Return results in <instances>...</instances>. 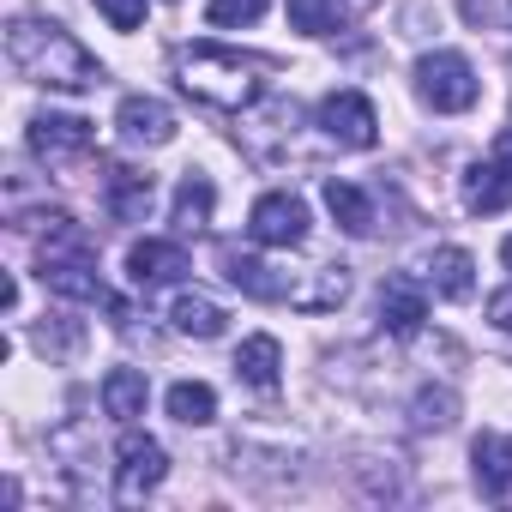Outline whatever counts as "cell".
<instances>
[{
    "label": "cell",
    "mask_w": 512,
    "mask_h": 512,
    "mask_svg": "<svg viewBox=\"0 0 512 512\" xmlns=\"http://www.w3.org/2000/svg\"><path fill=\"white\" fill-rule=\"evenodd\" d=\"M7 61L19 67V79H31L43 91L85 97L103 85V61L55 19H13L7 25Z\"/></svg>",
    "instance_id": "obj_1"
},
{
    "label": "cell",
    "mask_w": 512,
    "mask_h": 512,
    "mask_svg": "<svg viewBox=\"0 0 512 512\" xmlns=\"http://www.w3.org/2000/svg\"><path fill=\"white\" fill-rule=\"evenodd\" d=\"M175 85L205 109L247 115V109L266 103V61L223 49V43H181L175 49Z\"/></svg>",
    "instance_id": "obj_2"
},
{
    "label": "cell",
    "mask_w": 512,
    "mask_h": 512,
    "mask_svg": "<svg viewBox=\"0 0 512 512\" xmlns=\"http://www.w3.org/2000/svg\"><path fill=\"white\" fill-rule=\"evenodd\" d=\"M476 91H482V79H476V67L458 49H434V55L416 61V97L434 115H464L476 103Z\"/></svg>",
    "instance_id": "obj_3"
},
{
    "label": "cell",
    "mask_w": 512,
    "mask_h": 512,
    "mask_svg": "<svg viewBox=\"0 0 512 512\" xmlns=\"http://www.w3.org/2000/svg\"><path fill=\"white\" fill-rule=\"evenodd\" d=\"M163 476H169V452H163V440L127 428L121 446H115V500H121V506H139L145 494H157Z\"/></svg>",
    "instance_id": "obj_4"
},
{
    "label": "cell",
    "mask_w": 512,
    "mask_h": 512,
    "mask_svg": "<svg viewBox=\"0 0 512 512\" xmlns=\"http://www.w3.org/2000/svg\"><path fill=\"white\" fill-rule=\"evenodd\" d=\"M247 235L260 241V247H302L308 241V205L296 193H260L247 211Z\"/></svg>",
    "instance_id": "obj_5"
},
{
    "label": "cell",
    "mask_w": 512,
    "mask_h": 512,
    "mask_svg": "<svg viewBox=\"0 0 512 512\" xmlns=\"http://www.w3.org/2000/svg\"><path fill=\"white\" fill-rule=\"evenodd\" d=\"M314 121H320V133H326L332 145H344V151H368V145L380 139V115H374V103H368L362 91H332Z\"/></svg>",
    "instance_id": "obj_6"
},
{
    "label": "cell",
    "mask_w": 512,
    "mask_h": 512,
    "mask_svg": "<svg viewBox=\"0 0 512 512\" xmlns=\"http://www.w3.org/2000/svg\"><path fill=\"white\" fill-rule=\"evenodd\" d=\"M31 157L37 163H73V157H85L91 145H97V127L85 121V115H55V109H43V115H31Z\"/></svg>",
    "instance_id": "obj_7"
},
{
    "label": "cell",
    "mask_w": 512,
    "mask_h": 512,
    "mask_svg": "<svg viewBox=\"0 0 512 512\" xmlns=\"http://www.w3.org/2000/svg\"><path fill=\"white\" fill-rule=\"evenodd\" d=\"M115 133H121V145H169L175 139V109L163 103V97H121V109H115Z\"/></svg>",
    "instance_id": "obj_8"
},
{
    "label": "cell",
    "mask_w": 512,
    "mask_h": 512,
    "mask_svg": "<svg viewBox=\"0 0 512 512\" xmlns=\"http://www.w3.org/2000/svg\"><path fill=\"white\" fill-rule=\"evenodd\" d=\"M151 205H157V181H151V169H127V163H115V169L103 175V211H109L115 223H145Z\"/></svg>",
    "instance_id": "obj_9"
},
{
    "label": "cell",
    "mask_w": 512,
    "mask_h": 512,
    "mask_svg": "<svg viewBox=\"0 0 512 512\" xmlns=\"http://www.w3.org/2000/svg\"><path fill=\"white\" fill-rule=\"evenodd\" d=\"M422 320H428V284L422 278H404V272L386 278V290H380V326L392 338H416Z\"/></svg>",
    "instance_id": "obj_10"
},
{
    "label": "cell",
    "mask_w": 512,
    "mask_h": 512,
    "mask_svg": "<svg viewBox=\"0 0 512 512\" xmlns=\"http://www.w3.org/2000/svg\"><path fill=\"white\" fill-rule=\"evenodd\" d=\"M181 272H187L181 241H157V235H145V241H133V247H127V278H133V290L175 284Z\"/></svg>",
    "instance_id": "obj_11"
},
{
    "label": "cell",
    "mask_w": 512,
    "mask_h": 512,
    "mask_svg": "<svg viewBox=\"0 0 512 512\" xmlns=\"http://www.w3.org/2000/svg\"><path fill=\"white\" fill-rule=\"evenodd\" d=\"M470 470H476L482 500H512V434H476Z\"/></svg>",
    "instance_id": "obj_12"
},
{
    "label": "cell",
    "mask_w": 512,
    "mask_h": 512,
    "mask_svg": "<svg viewBox=\"0 0 512 512\" xmlns=\"http://www.w3.org/2000/svg\"><path fill=\"white\" fill-rule=\"evenodd\" d=\"M223 278L235 290H247V296H260V302H296V284L272 278V266L253 260V253H241V247H223Z\"/></svg>",
    "instance_id": "obj_13"
},
{
    "label": "cell",
    "mask_w": 512,
    "mask_h": 512,
    "mask_svg": "<svg viewBox=\"0 0 512 512\" xmlns=\"http://www.w3.org/2000/svg\"><path fill=\"white\" fill-rule=\"evenodd\" d=\"M458 193H464V205H470L476 217H488V211H506V205H512V169H506L500 157H488V163H470Z\"/></svg>",
    "instance_id": "obj_14"
},
{
    "label": "cell",
    "mask_w": 512,
    "mask_h": 512,
    "mask_svg": "<svg viewBox=\"0 0 512 512\" xmlns=\"http://www.w3.org/2000/svg\"><path fill=\"white\" fill-rule=\"evenodd\" d=\"M422 284H428L440 302H464V296L476 290V260H470L464 247H434V260H428Z\"/></svg>",
    "instance_id": "obj_15"
},
{
    "label": "cell",
    "mask_w": 512,
    "mask_h": 512,
    "mask_svg": "<svg viewBox=\"0 0 512 512\" xmlns=\"http://www.w3.org/2000/svg\"><path fill=\"white\" fill-rule=\"evenodd\" d=\"M169 320H175V332L181 338H223L229 332V314H223V302H211L205 290H181L175 302H169Z\"/></svg>",
    "instance_id": "obj_16"
},
{
    "label": "cell",
    "mask_w": 512,
    "mask_h": 512,
    "mask_svg": "<svg viewBox=\"0 0 512 512\" xmlns=\"http://www.w3.org/2000/svg\"><path fill=\"white\" fill-rule=\"evenodd\" d=\"M278 374H284V344H278L272 332L241 338V350H235V380H247V386L272 392V386H278Z\"/></svg>",
    "instance_id": "obj_17"
},
{
    "label": "cell",
    "mask_w": 512,
    "mask_h": 512,
    "mask_svg": "<svg viewBox=\"0 0 512 512\" xmlns=\"http://www.w3.org/2000/svg\"><path fill=\"white\" fill-rule=\"evenodd\" d=\"M211 211H217V187H211L205 175H181L175 205H169L175 235H205V229H211Z\"/></svg>",
    "instance_id": "obj_18"
},
{
    "label": "cell",
    "mask_w": 512,
    "mask_h": 512,
    "mask_svg": "<svg viewBox=\"0 0 512 512\" xmlns=\"http://www.w3.org/2000/svg\"><path fill=\"white\" fill-rule=\"evenodd\" d=\"M145 404H151V386H145L139 368H109V374H103V410H109L121 428H133V422L145 416Z\"/></svg>",
    "instance_id": "obj_19"
},
{
    "label": "cell",
    "mask_w": 512,
    "mask_h": 512,
    "mask_svg": "<svg viewBox=\"0 0 512 512\" xmlns=\"http://www.w3.org/2000/svg\"><path fill=\"white\" fill-rule=\"evenodd\" d=\"M320 193H326V211L338 217L344 235H374V199H368L356 181H338V175H332Z\"/></svg>",
    "instance_id": "obj_20"
},
{
    "label": "cell",
    "mask_w": 512,
    "mask_h": 512,
    "mask_svg": "<svg viewBox=\"0 0 512 512\" xmlns=\"http://www.w3.org/2000/svg\"><path fill=\"white\" fill-rule=\"evenodd\" d=\"M350 0H290V31H302V37H332V31H344L350 25Z\"/></svg>",
    "instance_id": "obj_21"
},
{
    "label": "cell",
    "mask_w": 512,
    "mask_h": 512,
    "mask_svg": "<svg viewBox=\"0 0 512 512\" xmlns=\"http://www.w3.org/2000/svg\"><path fill=\"white\" fill-rule=\"evenodd\" d=\"M163 404H169V416H175L181 428H205V422H217V392H211L205 380H175Z\"/></svg>",
    "instance_id": "obj_22"
},
{
    "label": "cell",
    "mask_w": 512,
    "mask_h": 512,
    "mask_svg": "<svg viewBox=\"0 0 512 512\" xmlns=\"http://www.w3.org/2000/svg\"><path fill=\"white\" fill-rule=\"evenodd\" d=\"M452 422H458V392L452 386H422L410 398V428L416 434H446Z\"/></svg>",
    "instance_id": "obj_23"
},
{
    "label": "cell",
    "mask_w": 512,
    "mask_h": 512,
    "mask_svg": "<svg viewBox=\"0 0 512 512\" xmlns=\"http://www.w3.org/2000/svg\"><path fill=\"white\" fill-rule=\"evenodd\" d=\"M344 296H350V266H320V272H314V284H308V290H296V308L320 314V308H338Z\"/></svg>",
    "instance_id": "obj_24"
},
{
    "label": "cell",
    "mask_w": 512,
    "mask_h": 512,
    "mask_svg": "<svg viewBox=\"0 0 512 512\" xmlns=\"http://www.w3.org/2000/svg\"><path fill=\"white\" fill-rule=\"evenodd\" d=\"M266 7H272V0H211V7H205V25H211V31H241V25L260 19Z\"/></svg>",
    "instance_id": "obj_25"
},
{
    "label": "cell",
    "mask_w": 512,
    "mask_h": 512,
    "mask_svg": "<svg viewBox=\"0 0 512 512\" xmlns=\"http://www.w3.org/2000/svg\"><path fill=\"white\" fill-rule=\"evenodd\" d=\"M458 13H464L476 31H506V37H512V0H458Z\"/></svg>",
    "instance_id": "obj_26"
},
{
    "label": "cell",
    "mask_w": 512,
    "mask_h": 512,
    "mask_svg": "<svg viewBox=\"0 0 512 512\" xmlns=\"http://www.w3.org/2000/svg\"><path fill=\"white\" fill-rule=\"evenodd\" d=\"M97 13H103L115 31H139V25H145V0H97Z\"/></svg>",
    "instance_id": "obj_27"
},
{
    "label": "cell",
    "mask_w": 512,
    "mask_h": 512,
    "mask_svg": "<svg viewBox=\"0 0 512 512\" xmlns=\"http://www.w3.org/2000/svg\"><path fill=\"white\" fill-rule=\"evenodd\" d=\"M488 320H494V326H500V332L512 338V284H506L500 296H488Z\"/></svg>",
    "instance_id": "obj_28"
},
{
    "label": "cell",
    "mask_w": 512,
    "mask_h": 512,
    "mask_svg": "<svg viewBox=\"0 0 512 512\" xmlns=\"http://www.w3.org/2000/svg\"><path fill=\"white\" fill-rule=\"evenodd\" d=\"M494 157H500V163H506V169H512V127H506V133H500V139H494Z\"/></svg>",
    "instance_id": "obj_29"
},
{
    "label": "cell",
    "mask_w": 512,
    "mask_h": 512,
    "mask_svg": "<svg viewBox=\"0 0 512 512\" xmlns=\"http://www.w3.org/2000/svg\"><path fill=\"white\" fill-rule=\"evenodd\" d=\"M500 260H506V272H512V235H506V241H500Z\"/></svg>",
    "instance_id": "obj_30"
},
{
    "label": "cell",
    "mask_w": 512,
    "mask_h": 512,
    "mask_svg": "<svg viewBox=\"0 0 512 512\" xmlns=\"http://www.w3.org/2000/svg\"><path fill=\"white\" fill-rule=\"evenodd\" d=\"M350 7H368V0H350Z\"/></svg>",
    "instance_id": "obj_31"
}]
</instances>
